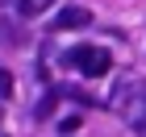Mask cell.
Listing matches in <instances>:
<instances>
[{
    "mask_svg": "<svg viewBox=\"0 0 146 137\" xmlns=\"http://www.w3.org/2000/svg\"><path fill=\"white\" fill-rule=\"evenodd\" d=\"M113 112H121V121L134 133H146V83L138 75H125L117 87H113V100H109Z\"/></svg>",
    "mask_w": 146,
    "mask_h": 137,
    "instance_id": "6da1fadb",
    "label": "cell"
},
{
    "mask_svg": "<svg viewBox=\"0 0 146 137\" xmlns=\"http://www.w3.org/2000/svg\"><path fill=\"white\" fill-rule=\"evenodd\" d=\"M63 62H67V67H79L88 79L109 75V67H113L109 50H100V46H75V50H67V54H63Z\"/></svg>",
    "mask_w": 146,
    "mask_h": 137,
    "instance_id": "7a4b0ae2",
    "label": "cell"
},
{
    "mask_svg": "<svg viewBox=\"0 0 146 137\" xmlns=\"http://www.w3.org/2000/svg\"><path fill=\"white\" fill-rule=\"evenodd\" d=\"M88 25H92V9H84V4H67L54 17V29H88Z\"/></svg>",
    "mask_w": 146,
    "mask_h": 137,
    "instance_id": "3957f363",
    "label": "cell"
},
{
    "mask_svg": "<svg viewBox=\"0 0 146 137\" xmlns=\"http://www.w3.org/2000/svg\"><path fill=\"white\" fill-rule=\"evenodd\" d=\"M50 4H54V0H17V12H21V17H38V12H46Z\"/></svg>",
    "mask_w": 146,
    "mask_h": 137,
    "instance_id": "277c9868",
    "label": "cell"
},
{
    "mask_svg": "<svg viewBox=\"0 0 146 137\" xmlns=\"http://www.w3.org/2000/svg\"><path fill=\"white\" fill-rule=\"evenodd\" d=\"M58 100H63V91H46V96H42V104L34 108V116H38V121H46V116L54 112V104H58Z\"/></svg>",
    "mask_w": 146,
    "mask_h": 137,
    "instance_id": "5b68a950",
    "label": "cell"
},
{
    "mask_svg": "<svg viewBox=\"0 0 146 137\" xmlns=\"http://www.w3.org/2000/svg\"><path fill=\"white\" fill-rule=\"evenodd\" d=\"M4 96H13V75L9 71H0V100H4Z\"/></svg>",
    "mask_w": 146,
    "mask_h": 137,
    "instance_id": "8992f818",
    "label": "cell"
},
{
    "mask_svg": "<svg viewBox=\"0 0 146 137\" xmlns=\"http://www.w3.org/2000/svg\"><path fill=\"white\" fill-rule=\"evenodd\" d=\"M63 96L75 100V104H88V91H79V87H63Z\"/></svg>",
    "mask_w": 146,
    "mask_h": 137,
    "instance_id": "52a82bcc",
    "label": "cell"
},
{
    "mask_svg": "<svg viewBox=\"0 0 146 137\" xmlns=\"http://www.w3.org/2000/svg\"><path fill=\"white\" fill-rule=\"evenodd\" d=\"M58 129H63V133L71 137V133H75V129H79V116H67V121H63V125H58Z\"/></svg>",
    "mask_w": 146,
    "mask_h": 137,
    "instance_id": "ba28073f",
    "label": "cell"
}]
</instances>
